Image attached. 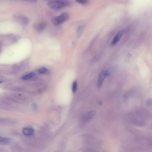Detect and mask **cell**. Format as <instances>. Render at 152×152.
Returning <instances> with one entry per match:
<instances>
[{
	"mask_svg": "<svg viewBox=\"0 0 152 152\" xmlns=\"http://www.w3.org/2000/svg\"><path fill=\"white\" fill-rule=\"evenodd\" d=\"M47 26L46 23L45 22H41L35 24L34 27L37 30L41 31L44 30Z\"/></svg>",
	"mask_w": 152,
	"mask_h": 152,
	"instance_id": "5b68a950",
	"label": "cell"
},
{
	"mask_svg": "<svg viewBox=\"0 0 152 152\" xmlns=\"http://www.w3.org/2000/svg\"><path fill=\"white\" fill-rule=\"evenodd\" d=\"M35 76V74L34 73L31 72L23 76L22 77V79L23 80H28L32 78Z\"/></svg>",
	"mask_w": 152,
	"mask_h": 152,
	"instance_id": "9c48e42d",
	"label": "cell"
},
{
	"mask_svg": "<svg viewBox=\"0 0 152 152\" xmlns=\"http://www.w3.org/2000/svg\"><path fill=\"white\" fill-rule=\"evenodd\" d=\"M110 75V72L107 70H104L101 72L97 81V86L99 88L101 87L105 78L109 76Z\"/></svg>",
	"mask_w": 152,
	"mask_h": 152,
	"instance_id": "3957f363",
	"label": "cell"
},
{
	"mask_svg": "<svg viewBox=\"0 0 152 152\" xmlns=\"http://www.w3.org/2000/svg\"><path fill=\"white\" fill-rule=\"evenodd\" d=\"M12 139L10 138L0 136V144L3 145H7L11 143Z\"/></svg>",
	"mask_w": 152,
	"mask_h": 152,
	"instance_id": "8992f818",
	"label": "cell"
},
{
	"mask_svg": "<svg viewBox=\"0 0 152 152\" xmlns=\"http://www.w3.org/2000/svg\"><path fill=\"white\" fill-rule=\"evenodd\" d=\"M82 29L83 27L82 26H80L78 27L77 29V32L78 34H80V33L82 32Z\"/></svg>",
	"mask_w": 152,
	"mask_h": 152,
	"instance_id": "4fadbf2b",
	"label": "cell"
},
{
	"mask_svg": "<svg viewBox=\"0 0 152 152\" xmlns=\"http://www.w3.org/2000/svg\"><path fill=\"white\" fill-rule=\"evenodd\" d=\"M96 113L97 112L95 110L89 112L86 116V119L88 120L91 119L96 115Z\"/></svg>",
	"mask_w": 152,
	"mask_h": 152,
	"instance_id": "ba28073f",
	"label": "cell"
},
{
	"mask_svg": "<svg viewBox=\"0 0 152 152\" xmlns=\"http://www.w3.org/2000/svg\"><path fill=\"white\" fill-rule=\"evenodd\" d=\"M123 34V31H121L116 34V36L113 39V41H112L111 43V46H114L119 41L120 39L122 38Z\"/></svg>",
	"mask_w": 152,
	"mask_h": 152,
	"instance_id": "277c9868",
	"label": "cell"
},
{
	"mask_svg": "<svg viewBox=\"0 0 152 152\" xmlns=\"http://www.w3.org/2000/svg\"><path fill=\"white\" fill-rule=\"evenodd\" d=\"M23 1L32 2H36L37 1V0H23Z\"/></svg>",
	"mask_w": 152,
	"mask_h": 152,
	"instance_id": "9a60e30c",
	"label": "cell"
},
{
	"mask_svg": "<svg viewBox=\"0 0 152 152\" xmlns=\"http://www.w3.org/2000/svg\"><path fill=\"white\" fill-rule=\"evenodd\" d=\"M55 1V0H52V1Z\"/></svg>",
	"mask_w": 152,
	"mask_h": 152,
	"instance_id": "2e32d148",
	"label": "cell"
},
{
	"mask_svg": "<svg viewBox=\"0 0 152 152\" xmlns=\"http://www.w3.org/2000/svg\"><path fill=\"white\" fill-rule=\"evenodd\" d=\"M69 16L68 14L64 13L60 16L54 17L52 18L51 21L55 25H58L67 21Z\"/></svg>",
	"mask_w": 152,
	"mask_h": 152,
	"instance_id": "7a4b0ae2",
	"label": "cell"
},
{
	"mask_svg": "<svg viewBox=\"0 0 152 152\" xmlns=\"http://www.w3.org/2000/svg\"><path fill=\"white\" fill-rule=\"evenodd\" d=\"M22 133L25 136H31L34 134L35 131L32 128H26L23 129Z\"/></svg>",
	"mask_w": 152,
	"mask_h": 152,
	"instance_id": "52a82bcc",
	"label": "cell"
},
{
	"mask_svg": "<svg viewBox=\"0 0 152 152\" xmlns=\"http://www.w3.org/2000/svg\"><path fill=\"white\" fill-rule=\"evenodd\" d=\"M89 0H76L77 3L83 5H85L88 3Z\"/></svg>",
	"mask_w": 152,
	"mask_h": 152,
	"instance_id": "7c38bea8",
	"label": "cell"
},
{
	"mask_svg": "<svg viewBox=\"0 0 152 152\" xmlns=\"http://www.w3.org/2000/svg\"><path fill=\"white\" fill-rule=\"evenodd\" d=\"M77 88V84L76 81H74L72 85V91L74 93L76 92Z\"/></svg>",
	"mask_w": 152,
	"mask_h": 152,
	"instance_id": "30bf717a",
	"label": "cell"
},
{
	"mask_svg": "<svg viewBox=\"0 0 152 152\" xmlns=\"http://www.w3.org/2000/svg\"><path fill=\"white\" fill-rule=\"evenodd\" d=\"M48 71L47 69L44 67L42 68L39 69L38 72L39 74H43L46 72Z\"/></svg>",
	"mask_w": 152,
	"mask_h": 152,
	"instance_id": "8fae6325",
	"label": "cell"
},
{
	"mask_svg": "<svg viewBox=\"0 0 152 152\" xmlns=\"http://www.w3.org/2000/svg\"><path fill=\"white\" fill-rule=\"evenodd\" d=\"M147 104L148 105H151V102L150 101H147Z\"/></svg>",
	"mask_w": 152,
	"mask_h": 152,
	"instance_id": "5bb4252c",
	"label": "cell"
},
{
	"mask_svg": "<svg viewBox=\"0 0 152 152\" xmlns=\"http://www.w3.org/2000/svg\"><path fill=\"white\" fill-rule=\"evenodd\" d=\"M70 4V2L68 0H55L50 2L48 5L52 9L58 10L67 7Z\"/></svg>",
	"mask_w": 152,
	"mask_h": 152,
	"instance_id": "6da1fadb",
	"label": "cell"
}]
</instances>
